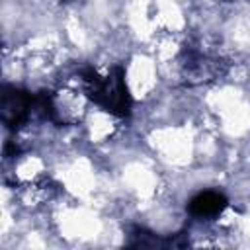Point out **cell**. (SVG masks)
<instances>
[{
  "instance_id": "1",
  "label": "cell",
  "mask_w": 250,
  "mask_h": 250,
  "mask_svg": "<svg viewBox=\"0 0 250 250\" xmlns=\"http://www.w3.org/2000/svg\"><path fill=\"white\" fill-rule=\"evenodd\" d=\"M86 82H88V94L96 104L104 105L107 111L117 115L129 113L131 98H129L121 68H115V74L107 78H100L96 70H88Z\"/></svg>"
},
{
  "instance_id": "2",
  "label": "cell",
  "mask_w": 250,
  "mask_h": 250,
  "mask_svg": "<svg viewBox=\"0 0 250 250\" xmlns=\"http://www.w3.org/2000/svg\"><path fill=\"white\" fill-rule=\"evenodd\" d=\"M31 107V96L27 92L16 90V88H6L2 94V113L4 121L10 127H18L25 117Z\"/></svg>"
},
{
  "instance_id": "3",
  "label": "cell",
  "mask_w": 250,
  "mask_h": 250,
  "mask_svg": "<svg viewBox=\"0 0 250 250\" xmlns=\"http://www.w3.org/2000/svg\"><path fill=\"white\" fill-rule=\"evenodd\" d=\"M225 207H227V197L219 191H201L188 205L193 217H215Z\"/></svg>"
}]
</instances>
